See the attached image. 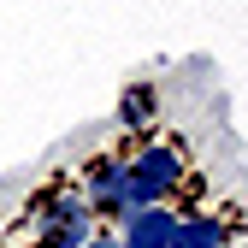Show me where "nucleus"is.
I'll return each instance as SVG.
<instances>
[{"instance_id": "nucleus-5", "label": "nucleus", "mask_w": 248, "mask_h": 248, "mask_svg": "<svg viewBox=\"0 0 248 248\" xmlns=\"http://www.w3.org/2000/svg\"><path fill=\"white\" fill-rule=\"evenodd\" d=\"M225 236H231V225L219 213H189V219H177L171 248H225Z\"/></svg>"}, {"instance_id": "nucleus-1", "label": "nucleus", "mask_w": 248, "mask_h": 248, "mask_svg": "<svg viewBox=\"0 0 248 248\" xmlns=\"http://www.w3.org/2000/svg\"><path fill=\"white\" fill-rule=\"evenodd\" d=\"M95 236V213L83 195H47L36 207V248H83Z\"/></svg>"}, {"instance_id": "nucleus-7", "label": "nucleus", "mask_w": 248, "mask_h": 248, "mask_svg": "<svg viewBox=\"0 0 248 248\" xmlns=\"http://www.w3.org/2000/svg\"><path fill=\"white\" fill-rule=\"evenodd\" d=\"M83 248H118V242H112V236H89Z\"/></svg>"}, {"instance_id": "nucleus-6", "label": "nucleus", "mask_w": 248, "mask_h": 248, "mask_svg": "<svg viewBox=\"0 0 248 248\" xmlns=\"http://www.w3.org/2000/svg\"><path fill=\"white\" fill-rule=\"evenodd\" d=\"M148 107H154V89H148V83H136L130 95H124V107H118V118H124V130H142V118H148Z\"/></svg>"}, {"instance_id": "nucleus-3", "label": "nucleus", "mask_w": 248, "mask_h": 248, "mask_svg": "<svg viewBox=\"0 0 248 248\" xmlns=\"http://www.w3.org/2000/svg\"><path fill=\"white\" fill-rule=\"evenodd\" d=\"M83 201H89V213H95V219H130L136 213V201H130V171L124 166H89V189H83Z\"/></svg>"}, {"instance_id": "nucleus-4", "label": "nucleus", "mask_w": 248, "mask_h": 248, "mask_svg": "<svg viewBox=\"0 0 248 248\" xmlns=\"http://www.w3.org/2000/svg\"><path fill=\"white\" fill-rule=\"evenodd\" d=\"M171 231H177V213L166 201H154V207H136L124 219V242L118 248H171Z\"/></svg>"}, {"instance_id": "nucleus-2", "label": "nucleus", "mask_w": 248, "mask_h": 248, "mask_svg": "<svg viewBox=\"0 0 248 248\" xmlns=\"http://www.w3.org/2000/svg\"><path fill=\"white\" fill-rule=\"evenodd\" d=\"M124 171H130V201H136V207H154V201H166L177 183H183V154L160 142V148L136 154Z\"/></svg>"}]
</instances>
